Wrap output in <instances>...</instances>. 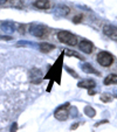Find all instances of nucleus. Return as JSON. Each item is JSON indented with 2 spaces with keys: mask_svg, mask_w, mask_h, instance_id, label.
I'll list each match as a JSON object with an SVG mask.
<instances>
[{
  "mask_svg": "<svg viewBox=\"0 0 117 132\" xmlns=\"http://www.w3.org/2000/svg\"><path fill=\"white\" fill-rule=\"evenodd\" d=\"M57 40L61 43H65L68 46H76L77 45V37L73 33L68 32V30H61L57 33Z\"/></svg>",
  "mask_w": 117,
  "mask_h": 132,
  "instance_id": "obj_1",
  "label": "nucleus"
},
{
  "mask_svg": "<svg viewBox=\"0 0 117 132\" xmlns=\"http://www.w3.org/2000/svg\"><path fill=\"white\" fill-rule=\"evenodd\" d=\"M96 60H97V62H98L100 65L107 68V67H110V65L114 63L115 57H114V55H112L111 53L102 50V52H100L98 54H97Z\"/></svg>",
  "mask_w": 117,
  "mask_h": 132,
  "instance_id": "obj_2",
  "label": "nucleus"
},
{
  "mask_svg": "<svg viewBox=\"0 0 117 132\" xmlns=\"http://www.w3.org/2000/svg\"><path fill=\"white\" fill-rule=\"evenodd\" d=\"M69 109H70V103H65L61 106H59L54 111V117L60 122H65L69 118Z\"/></svg>",
  "mask_w": 117,
  "mask_h": 132,
  "instance_id": "obj_3",
  "label": "nucleus"
},
{
  "mask_svg": "<svg viewBox=\"0 0 117 132\" xmlns=\"http://www.w3.org/2000/svg\"><path fill=\"white\" fill-rule=\"evenodd\" d=\"M29 33L35 37H39V39H43L48 35L49 29L48 27L43 25H39V23H35V25H30L29 28Z\"/></svg>",
  "mask_w": 117,
  "mask_h": 132,
  "instance_id": "obj_4",
  "label": "nucleus"
},
{
  "mask_svg": "<svg viewBox=\"0 0 117 132\" xmlns=\"http://www.w3.org/2000/svg\"><path fill=\"white\" fill-rule=\"evenodd\" d=\"M79 48H80V50L83 52L84 54H91V53L94 52L95 47H94V43H92L91 41L83 39V40H81L80 43H79Z\"/></svg>",
  "mask_w": 117,
  "mask_h": 132,
  "instance_id": "obj_5",
  "label": "nucleus"
},
{
  "mask_svg": "<svg viewBox=\"0 0 117 132\" xmlns=\"http://www.w3.org/2000/svg\"><path fill=\"white\" fill-rule=\"evenodd\" d=\"M103 33L107 35L108 37L112 39V40L117 41V27L112 25H105L103 27Z\"/></svg>",
  "mask_w": 117,
  "mask_h": 132,
  "instance_id": "obj_6",
  "label": "nucleus"
},
{
  "mask_svg": "<svg viewBox=\"0 0 117 132\" xmlns=\"http://www.w3.org/2000/svg\"><path fill=\"white\" fill-rule=\"evenodd\" d=\"M77 87L79 88H83V89H87L88 91L89 90H92L95 87H96V82L91 78H88V80H82L77 83Z\"/></svg>",
  "mask_w": 117,
  "mask_h": 132,
  "instance_id": "obj_7",
  "label": "nucleus"
},
{
  "mask_svg": "<svg viewBox=\"0 0 117 132\" xmlns=\"http://www.w3.org/2000/svg\"><path fill=\"white\" fill-rule=\"evenodd\" d=\"M33 6L39 10H49L52 7V4L49 0H35L33 3Z\"/></svg>",
  "mask_w": 117,
  "mask_h": 132,
  "instance_id": "obj_8",
  "label": "nucleus"
},
{
  "mask_svg": "<svg viewBox=\"0 0 117 132\" xmlns=\"http://www.w3.org/2000/svg\"><path fill=\"white\" fill-rule=\"evenodd\" d=\"M81 70H82L83 72H85V74H95V75H100V71L98 70H96L94 67H92L90 63H83L82 65H81Z\"/></svg>",
  "mask_w": 117,
  "mask_h": 132,
  "instance_id": "obj_9",
  "label": "nucleus"
},
{
  "mask_svg": "<svg viewBox=\"0 0 117 132\" xmlns=\"http://www.w3.org/2000/svg\"><path fill=\"white\" fill-rule=\"evenodd\" d=\"M1 29L4 30V33H14L15 32V25L11 21H6V22H3L1 23Z\"/></svg>",
  "mask_w": 117,
  "mask_h": 132,
  "instance_id": "obj_10",
  "label": "nucleus"
},
{
  "mask_svg": "<svg viewBox=\"0 0 117 132\" xmlns=\"http://www.w3.org/2000/svg\"><path fill=\"white\" fill-rule=\"evenodd\" d=\"M39 47H40V52L41 53H45V54H47V53L52 52L53 49H55V46L52 45V43H48V42H42L39 45Z\"/></svg>",
  "mask_w": 117,
  "mask_h": 132,
  "instance_id": "obj_11",
  "label": "nucleus"
},
{
  "mask_svg": "<svg viewBox=\"0 0 117 132\" xmlns=\"http://www.w3.org/2000/svg\"><path fill=\"white\" fill-rule=\"evenodd\" d=\"M103 84L104 85H111L117 84V75L116 74H110L103 80Z\"/></svg>",
  "mask_w": 117,
  "mask_h": 132,
  "instance_id": "obj_12",
  "label": "nucleus"
},
{
  "mask_svg": "<svg viewBox=\"0 0 117 132\" xmlns=\"http://www.w3.org/2000/svg\"><path fill=\"white\" fill-rule=\"evenodd\" d=\"M56 11H57V14H60L61 16H66V15H68L70 13V10L67 6H57Z\"/></svg>",
  "mask_w": 117,
  "mask_h": 132,
  "instance_id": "obj_13",
  "label": "nucleus"
},
{
  "mask_svg": "<svg viewBox=\"0 0 117 132\" xmlns=\"http://www.w3.org/2000/svg\"><path fill=\"white\" fill-rule=\"evenodd\" d=\"M84 113L88 116L89 118H94L95 116H96V111H95V109L94 108H91V106H89V105H87V106L84 108Z\"/></svg>",
  "mask_w": 117,
  "mask_h": 132,
  "instance_id": "obj_14",
  "label": "nucleus"
},
{
  "mask_svg": "<svg viewBox=\"0 0 117 132\" xmlns=\"http://www.w3.org/2000/svg\"><path fill=\"white\" fill-rule=\"evenodd\" d=\"M100 98L103 103H110L112 100H114V97H112L110 94H102V95L100 96Z\"/></svg>",
  "mask_w": 117,
  "mask_h": 132,
  "instance_id": "obj_15",
  "label": "nucleus"
},
{
  "mask_svg": "<svg viewBox=\"0 0 117 132\" xmlns=\"http://www.w3.org/2000/svg\"><path fill=\"white\" fill-rule=\"evenodd\" d=\"M30 77L32 78H35V77H41L42 76V71L40 69H37V68H33L32 71H30Z\"/></svg>",
  "mask_w": 117,
  "mask_h": 132,
  "instance_id": "obj_16",
  "label": "nucleus"
},
{
  "mask_svg": "<svg viewBox=\"0 0 117 132\" xmlns=\"http://www.w3.org/2000/svg\"><path fill=\"white\" fill-rule=\"evenodd\" d=\"M66 54L68 55V56H74V57H76V59H80V60H83L84 57H82L79 53H76V52H74V50H66Z\"/></svg>",
  "mask_w": 117,
  "mask_h": 132,
  "instance_id": "obj_17",
  "label": "nucleus"
},
{
  "mask_svg": "<svg viewBox=\"0 0 117 132\" xmlns=\"http://www.w3.org/2000/svg\"><path fill=\"white\" fill-rule=\"evenodd\" d=\"M82 19H83V15L82 14L75 15V16L73 18V22H74V23H80V22H82Z\"/></svg>",
  "mask_w": 117,
  "mask_h": 132,
  "instance_id": "obj_18",
  "label": "nucleus"
},
{
  "mask_svg": "<svg viewBox=\"0 0 117 132\" xmlns=\"http://www.w3.org/2000/svg\"><path fill=\"white\" fill-rule=\"evenodd\" d=\"M11 1H12V6H14V7H18V8L22 7V1L21 0H11Z\"/></svg>",
  "mask_w": 117,
  "mask_h": 132,
  "instance_id": "obj_19",
  "label": "nucleus"
},
{
  "mask_svg": "<svg viewBox=\"0 0 117 132\" xmlns=\"http://www.w3.org/2000/svg\"><path fill=\"white\" fill-rule=\"evenodd\" d=\"M107 123H109V120L108 119H103V120H100V122H97L96 124L94 125L95 127H98V126H101V125H103V124H107Z\"/></svg>",
  "mask_w": 117,
  "mask_h": 132,
  "instance_id": "obj_20",
  "label": "nucleus"
},
{
  "mask_svg": "<svg viewBox=\"0 0 117 132\" xmlns=\"http://www.w3.org/2000/svg\"><path fill=\"white\" fill-rule=\"evenodd\" d=\"M66 70H67V71L69 72V74H72V75H73V77H75V78H77V77H79V76H77V74H76V72H75L73 69H69V68L67 67V68H66Z\"/></svg>",
  "mask_w": 117,
  "mask_h": 132,
  "instance_id": "obj_21",
  "label": "nucleus"
},
{
  "mask_svg": "<svg viewBox=\"0 0 117 132\" xmlns=\"http://www.w3.org/2000/svg\"><path fill=\"white\" fill-rule=\"evenodd\" d=\"M17 130H18V124H17V123H13L10 132H17Z\"/></svg>",
  "mask_w": 117,
  "mask_h": 132,
  "instance_id": "obj_22",
  "label": "nucleus"
},
{
  "mask_svg": "<svg viewBox=\"0 0 117 132\" xmlns=\"http://www.w3.org/2000/svg\"><path fill=\"white\" fill-rule=\"evenodd\" d=\"M79 125H80V123H75V124H73L72 126H70V130H76L77 127H79Z\"/></svg>",
  "mask_w": 117,
  "mask_h": 132,
  "instance_id": "obj_23",
  "label": "nucleus"
},
{
  "mask_svg": "<svg viewBox=\"0 0 117 132\" xmlns=\"http://www.w3.org/2000/svg\"><path fill=\"white\" fill-rule=\"evenodd\" d=\"M1 39H3V40H7V41L12 40V37H11V36H3V37H1Z\"/></svg>",
  "mask_w": 117,
  "mask_h": 132,
  "instance_id": "obj_24",
  "label": "nucleus"
},
{
  "mask_svg": "<svg viewBox=\"0 0 117 132\" xmlns=\"http://www.w3.org/2000/svg\"><path fill=\"white\" fill-rule=\"evenodd\" d=\"M7 0H0V5H3V4H5Z\"/></svg>",
  "mask_w": 117,
  "mask_h": 132,
  "instance_id": "obj_25",
  "label": "nucleus"
},
{
  "mask_svg": "<svg viewBox=\"0 0 117 132\" xmlns=\"http://www.w3.org/2000/svg\"><path fill=\"white\" fill-rule=\"evenodd\" d=\"M115 97H117V92H116V95H115Z\"/></svg>",
  "mask_w": 117,
  "mask_h": 132,
  "instance_id": "obj_26",
  "label": "nucleus"
}]
</instances>
